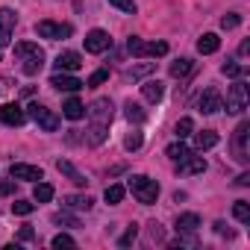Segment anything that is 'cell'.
I'll return each mask as SVG.
<instances>
[{
	"label": "cell",
	"mask_w": 250,
	"mask_h": 250,
	"mask_svg": "<svg viewBox=\"0 0 250 250\" xmlns=\"http://www.w3.org/2000/svg\"><path fill=\"white\" fill-rule=\"evenodd\" d=\"M85 115H88V121H91V127H88V133H85V142H88L91 147H97V145H103L106 136H109V124H112L115 106H112L109 97H97L91 106H85Z\"/></svg>",
	"instance_id": "1"
},
{
	"label": "cell",
	"mask_w": 250,
	"mask_h": 250,
	"mask_svg": "<svg viewBox=\"0 0 250 250\" xmlns=\"http://www.w3.org/2000/svg\"><path fill=\"white\" fill-rule=\"evenodd\" d=\"M15 56H18V62H21V71L27 74V77H36L42 68H44V50L36 44V42H18L15 44Z\"/></svg>",
	"instance_id": "2"
},
{
	"label": "cell",
	"mask_w": 250,
	"mask_h": 250,
	"mask_svg": "<svg viewBox=\"0 0 250 250\" xmlns=\"http://www.w3.org/2000/svg\"><path fill=\"white\" fill-rule=\"evenodd\" d=\"M130 191H133V197H136L139 203L150 206V203H156V197H159V183H156L153 177H147V174H133V177H130Z\"/></svg>",
	"instance_id": "3"
},
{
	"label": "cell",
	"mask_w": 250,
	"mask_h": 250,
	"mask_svg": "<svg viewBox=\"0 0 250 250\" xmlns=\"http://www.w3.org/2000/svg\"><path fill=\"white\" fill-rule=\"evenodd\" d=\"M27 118L36 121L39 130H44V133H56V130H59V115H53V112H50L47 106H42V103H30Z\"/></svg>",
	"instance_id": "4"
},
{
	"label": "cell",
	"mask_w": 250,
	"mask_h": 250,
	"mask_svg": "<svg viewBox=\"0 0 250 250\" xmlns=\"http://www.w3.org/2000/svg\"><path fill=\"white\" fill-rule=\"evenodd\" d=\"M244 109H247V85H244V80H235L227 91V112L241 115Z\"/></svg>",
	"instance_id": "5"
},
{
	"label": "cell",
	"mask_w": 250,
	"mask_h": 250,
	"mask_svg": "<svg viewBox=\"0 0 250 250\" xmlns=\"http://www.w3.org/2000/svg\"><path fill=\"white\" fill-rule=\"evenodd\" d=\"M36 33L47 42H59V39H71L74 27L71 24H59V21H39L36 24Z\"/></svg>",
	"instance_id": "6"
},
{
	"label": "cell",
	"mask_w": 250,
	"mask_h": 250,
	"mask_svg": "<svg viewBox=\"0 0 250 250\" xmlns=\"http://www.w3.org/2000/svg\"><path fill=\"white\" fill-rule=\"evenodd\" d=\"M15 24H18V15L12 9H0V56H3V50L12 44V33H15Z\"/></svg>",
	"instance_id": "7"
},
{
	"label": "cell",
	"mask_w": 250,
	"mask_h": 250,
	"mask_svg": "<svg viewBox=\"0 0 250 250\" xmlns=\"http://www.w3.org/2000/svg\"><path fill=\"white\" fill-rule=\"evenodd\" d=\"M9 177L18 180V183H39V180H44V171H42L39 165L15 162V165H9Z\"/></svg>",
	"instance_id": "8"
},
{
	"label": "cell",
	"mask_w": 250,
	"mask_h": 250,
	"mask_svg": "<svg viewBox=\"0 0 250 250\" xmlns=\"http://www.w3.org/2000/svg\"><path fill=\"white\" fill-rule=\"evenodd\" d=\"M0 124H6V127H24L27 112L18 103H0Z\"/></svg>",
	"instance_id": "9"
},
{
	"label": "cell",
	"mask_w": 250,
	"mask_h": 250,
	"mask_svg": "<svg viewBox=\"0 0 250 250\" xmlns=\"http://www.w3.org/2000/svg\"><path fill=\"white\" fill-rule=\"evenodd\" d=\"M197 109H200L203 115H215V112H221V109H224V97L218 94V88H206V91L197 97Z\"/></svg>",
	"instance_id": "10"
},
{
	"label": "cell",
	"mask_w": 250,
	"mask_h": 250,
	"mask_svg": "<svg viewBox=\"0 0 250 250\" xmlns=\"http://www.w3.org/2000/svg\"><path fill=\"white\" fill-rule=\"evenodd\" d=\"M112 47V39L106 30H91L85 36V53H106Z\"/></svg>",
	"instance_id": "11"
},
{
	"label": "cell",
	"mask_w": 250,
	"mask_h": 250,
	"mask_svg": "<svg viewBox=\"0 0 250 250\" xmlns=\"http://www.w3.org/2000/svg\"><path fill=\"white\" fill-rule=\"evenodd\" d=\"M50 85H53L56 91H71V94H74V91H80L85 83H83V80H77L74 74H62V71H56V74H53V80H50Z\"/></svg>",
	"instance_id": "12"
},
{
	"label": "cell",
	"mask_w": 250,
	"mask_h": 250,
	"mask_svg": "<svg viewBox=\"0 0 250 250\" xmlns=\"http://www.w3.org/2000/svg\"><path fill=\"white\" fill-rule=\"evenodd\" d=\"M56 171H59V174H65V177H68L74 186H80V188H83V186H88V177H85L74 162H68V159H56Z\"/></svg>",
	"instance_id": "13"
},
{
	"label": "cell",
	"mask_w": 250,
	"mask_h": 250,
	"mask_svg": "<svg viewBox=\"0 0 250 250\" xmlns=\"http://www.w3.org/2000/svg\"><path fill=\"white\" fill-rule=\"evenodd\" d=\"M80 65H83V62H80V53H74V50H62V53L56 56V62H53V68L62 71V74H74Z\"/></svg>",
	"instance_id": "14"
},
{
	"label": "cell",
	"mask_w": 250,
	"mask_h": 250,
	"mask_svg": "<svg viewBox=\"0 0 250 250\" xmlns=\"http://www.w3.org/2000/svg\"><path fill=\"white\" fill-rule=\"evenodd\" d=\"M197 227H200V215H197V212H183V215H177V232H180V235H191V232H197Z\"/></svg>",
	"instance_id": "15"
},
{
	"label": "cell",
	"mask_w": 250,
	"mask_h": 250,
	"mask_svg": "<svg viewBox=\"0 0 250 250\" xmlns=\"http://www.w3.org/2000/svg\"><path fill=\"white\" fill-rule=\"evenodd\" d=\"M142 97H145L147 103H159V100L165 97V85H162L159 80H145V83H142Z\"/></svg>",
	"instance_id": "16"
},
{
	"label": "cell",
	"mask_w": 250,
	"mask_h": 250,
	"mask_svg": "<svg viewBox=\"0 0 250 250\" xmlns=\"http://www.w3.org/2000/svg\"><path fill=\"white\" fill-rule=\"evenodd\" d=\"M62 115H65L68 121H83V118H85V103H83L80 97H68V100L62 103Z\"/></svg>",
	"instance_id": "17"
},
{
	"label": "cell",
	"mask_w": 250,
	"mask_h": 250,
	"mask_svg": "<svg viewBox=\"0 0 250 250\" xmlns=\"http://www.w3.org/2000/svg\"><path fill=\"white\" fill-rule=\"evenodd\" d=\"M247 136H250V124L241 121L238 130H235V153H238L241 162H247Z\"/></svg>",
	"instance_id": "18"
},
{
	"label": "cell",
	"mask_w": 250,
	"mask_h": 250,
	"mask_svg": "<svg viewBox=\"0 0 250 250\" xmlns=\"http://www.w3.org/2000/svg\"><path fill=\"white\" fill-rule=\"evenodd\" d=\"M165 156H168V159H171L174 165H180L183 159H188V156H191V150H188V147L183 145V139H177L174 145H168V147H165Z\"/></svg>",
	"instance_id": "19"
},
{
	"label": "cell",
	"mask_w": 250,
	"mask_h": 250,
	"mask_svg": "<svg viewBox=\"0 0 250 250\" xmlns=\"http://www.w3.org/2000/svg\"><path fill=\"white\" fill-rule=\"evenodd\" d=\"M177 171L180 174H203L206 171V159L203 156H188V159H183L177 165Z\"/></svg>",
	"instance_id": "20"
},
{
	"label": "cell",
	"mask_w": 250,
	"mask_h": 250,
	"mask_svg": "<svg viewBox=\"0 0 250 250\" xmlns=\"http://www.w3.org/2000/svg\"><path fill=\"white\" fill-rule=\"evenodd\" d=\"M218 47H221V39H218L215 33H206V36H200V42H197V53H203V56L218 53Z\"/></svg>",
	"instance_id": "21"
},
{
	"label": "cell",
	"mask_w": 250,
	"mask_h": 250,
	"mask_svg": "<svg viewBox=\"0 0 250 250\" xmlns=\"http://www.w3.org/2000/svg\"><path fill=\"white\" fill-rule=\"evenodd\" d=\"M191 68H194V62L183 56V59H174L168 71H171V77H174V80H183V77H188V74H191Z\"/></svg>",
	"instance_id": "22"
},
{
	"label": "cell",
	"mask_w": 250,
	"mask_h": 250,
	"mask_svg": "<svg viewBox=\"0 0 250 250\" xmlns=\"http://www.w3.org/2000/svg\"><path fill=\"white\" fill-rule=\"evenodd\" d=\"M215 145H218V133H212V130L194 133V147H197V150H212Z\"/></svg>",
	"instance_id": "23"
},
{
	"label": "cell",
	"mask_w": 250,
	"mask_h": 250,
	"mask_svg": "<svg viewBox=\"0 0 250 250\" xmlns=\"http://www.w3.org/2000/svg\"><path fill=\"white\" fill-rule=\"evenodd\" d=\"M33 200H36V203H50V200H53V186L39 180L36 188H33Z\"/></svg>",
	"instance_id": "24"
},
{
	"label": "cell",
	"mask_w": 250,
	"mask_h": 250,
	"mask_svg": "<svg viewBox=\"0 0 250 250\" xmlns=\"http://www.w3.org/2000/svg\"><path fill=\"white\" fill-rule=\"evenodd\" d=\"M124 115H127V121H133V124H145V109L139 106V103H133V100H127L124 103Z\"/></svg>",
	"instance_id": "25"
},
{
	"label": "cell",
	"mask_w": 250,
	"mask_h": 250,
	"mask_svg": "<svg viewBox=\"0 0 250 250\" xmlns=\"http://www.w3.org/2000/svg\"><path fill=\"white\" fill-rule=\"evenodd\" d=\"M91 203H94V200H91L88 194H71V197H65V206H68V209H80V212H83V209L88 212Z\"/></svg>",
	"instance_id": "26"
},
{
	"label": "cell",
	"mask_w": 250,
	"mask_h": 250,
	"mask_svg": "<svg viewBox=\"0 0 250 250\" xmlns=\"http://www.w3.org/2000/svg\"><path fill=\"white\" fill-rule=\"evenodd\" d=\"M103 200L109 203V206H118L121 200H124V186H106V191H103Z\"/></svg>",
	"instance_id": "27"
},
{
	"label": "cell",
	"mask_w": 250,
	"mask_h": 250,
	"mask_svg": "<svg viewBox=\"0 0 250 250\" xmlns=\"http://www.w3.org/2000/svg\"><path fill=\"white\" fill-rule=\"evenodd\" d=\"M191 133H194V121H191V118H180L177 127H174V136H177V139H188Z\"/></svg>",
	"instance_id": "28"
},
{
	"label": "cell",
	"mask_w": 250,
	"mask_h": 250,
	"mask_svg": "<svg viewBox=\"0 0 250 250\" xmlns=\"http://www.w3.org/2000/svg\"><path fill=\"white\" fill-rule=\"evenodd\" d=\"M168 53V44L165 42H145V56H165Z\"/></svg>",
	"instance_id": "29"
},
{
	"label": "cell",
	"mask_w": 250,
	"mask_h": 250,
	"mask_svg": "<svg viewBox=\"0 0 250 250\" xmlns=\"http://www.w3.org/2000/svg\"><path fill=\"white\" fill-rule=\"evenodd\" d=\"M232 215H235V221H238V224H247V221H250V206H247V200H235Z\"/></svg>",
	"instance_id": "30"
},
{
	"label": "cell",
	"mask_w": 250,
	"mask_h": 250,
	"mask_svg": "<svg viewBox=\"0 0 250 250\" xmlns=\"http://www.w3.org/2000/svg\"><path fill=\"white\" fill-rule=\"evenodd\" d=\"M153 68H156L153 62H145V65H136V68H130V71H127V80H142V77H147V74H150Z\"/></svg>",
	"instance_id": "31"
},
{
	"label": "cell",
	"mask_w": 250,
	"mask_h": 250,
	"mask_svg": "<svg viewBox=\"0 0 250 250\" xmlns=\"http://www.w3.org/2000/svg\"><path fill=\"white\" fill-rule=\"evenodd\" d=\"M221 71H224V77L238 80V77L244 74V65H238V62H232V59H229V62H224V68H221Z\"/></svg>",
	"instance_id": "32"
},
{
	"label": "cell",
	"mask_w": 250,
	"mask_h": 250,
	"mask_svg": "<svg viewBox=\"0 0 250 250\" xmlns=\"http://www.w3.org/2000/svg\"><path fill=\"white\" fill-rule=\"evenodd\" d=\"M50 244H53L56 250H62V247H68V250H71V247H77V241H74L68 232H59V235H53V241H50Z\"/></svg>",
	"instance_id": "33"
},
{
	"label": "cell",
	"mask_w": 250,
	"mask_h": 250,
	"mask_svg": "<svg viewBox=\"0 0 250 250\" xmlns=\"http://www.w3.org/2000/svg\"><path fill=\"white\" fill-rule=\"evenodd\" d=\"M142 142H145V139H142V133H139V130H133L127 139H124V147L133 153V150H139V147H142Z\"/></svg>",
	"instance_id": "34"
},
{
	"label": "cell",
	"mask_w": 250,
	"mask_h": 250,
	"mask_svg": "<svg viewBox=\"0 0 250 250\" xmlns=\"http://www.w3.org/2000/svg\"><path fill=\"white\" fill-rule=\"evenodd\" d=\"M106 80H109V68H97V71L88 77V83H85V85H88V88H94V85H100V83H106Z\"/></svg>",
	"instance_id": "35"
},
{
	"label": "cell",
	"mask_w": 250,
	"mask_h": 250,
	"mask_svg": "<svg viewBox=\"0 0 250 250\" xmlns=\"http://www.w3.org/2000/svg\"><path fill=\"white\" fill-rule=\"evenodd\" d=\"M136 235H139V229H136V224H133V227H127V232H124V235L118 238V247H130V244L136 241Z\"/></svg>",
	"instance_id": "36"
},
{
	"label": "cell",
	"mask_w": 250,
	"mask_h": 250,
	"mask_svg": "<svg viewBox=\"0 0 250 250\" xmlns=\"http://www.w3.org/2000/svg\"><path fill=\"white\" fill-rule=\"evenodd\" d=\"M238 24H241V15H238V12H229V15L221 18V27H224V30H235Z\"/></svg>",
	"instance_id": "37"
},
{
	"label": "cell",
	"mask_w": 250,
	"mask_h": 250,
	"mask_svg": "<svg viewBox=\"0 0 250 250\" xmlns=\"http://www.w3.org/2000/svg\"><path fill=\"white\" fill-rule=\"evenodd\" d=\"M33 209H36V203H30V200H15L12 203V212L15 215H30Z\"/></svg>",
	"instance_id": "38"
},
{
	"label": "cell",
	"mask_w": 250,
	"mask_h": 250,
	"mask_svg": "<svg viewBox=\"0 0 250 250\" xmlns=\"http://www.w3.org/2000/svg\"><path fill=\"white\" fill-rule=\"evenodd\" d=\"M109 3L115 6V9H121V12H136V0H109Z\"/></svg>",
	"instance_id": "39"
},
{
	"label": "cell",
	"mask_w": 250,
	"mask_h": 250,
	"mask_svg": "<svg viewBox=\"0 0 250 250\" xmlns=\"http://www.w3.org/2000/svg\"><path fill=\"white\" fill-rule=\"evenodd\" d=\"M53 224H59V227H77V218H71L68 212H56L53 215Z\"/></svg>",
	"instance_id": "40"
},
{
	"label": "cell",
	"mask_w": 250,
	"mask_h": 250,
	"mask_svg": "<svg viewBox=\"0 0 250 250\" xmlns=\"http://www.w3.org/2000/svg\"><path fill=\"white\" fill-rule=\"evenodd\" d=\"M18 241H36V232H33L30 227H24V229L18 232Z\"/></svg>",
	"instance_id": "41"
},
{
	"label": "cell",
	"mask_w": 250,
	"mask_h": 250,
	"mask_svg": "<svg viewBox=\"0 0 250 250\" xmlns=\"http://www.w3.org/2000/svg\"><path fill=\"white\" fill-rule=\"evenodd\" d=\"M12 183H15V180H9V183H0V197H3V194H9V191H12Z\"/></svg>",
	"instance_id": "42"
}]
</instances>
